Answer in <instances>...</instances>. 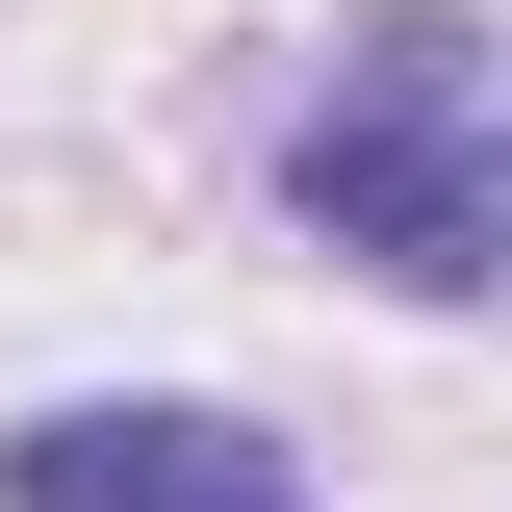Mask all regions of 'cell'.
Here are the masks:
<instances>
[{
    "label": "cell",
    "instance_id": "obj_1",
    "mask_svg": "<svg viewBox=\"0 0 512 512\" xmlns=\"http://www.w3.org/2000/svg\"><path fill=\"white\" fill-rule=\"evenodd\" d=\"M282 205H308V256H359L384 308H487L512 282V77L461 0H384V26H333V77L282 103Z\"/></svg>",
    "mask_w": 512,
    "mask_h": 512
},
{
    "label": "cell",
    "instance_id": "obj_2",
    "mask_svg": "<svg viewBox=\"0 0 512 512\" xmlns=\"http://www.w3.org/2000/svg\"><path fill=\"white\" fill-rule=\"evenodd\" d=\"M0 512H308V461L256 436V410L103 384V410H26V436H0Z\"/></svg>",
    "mask_w": 512,
    "mask_h": 512
}]
</instances>
